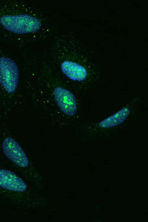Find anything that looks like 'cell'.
<instances>
[{
	"label": "cell",
	"instance_id": "6da1fadb",
	"mask_svg": "<svg viewBox=\"0 0 148 222\" xmlns=\"http://www.w3.org/2000/svg\"><path fill=\"white\" fill-rule=\"evenodd\" d=\"M0 23L7 30L20 34L35 32L41 25L37 18L24 14L3 16L0 18Z\"/></svg>",
	"mask_w": 148,
	"mask_h": 222
},
{
	"label": "cell",
	"instance_id": "7a4b0ae2",
	"mask_svg": "<svg viewBox=\"0 0 148 222\" xmlns=\"http://www.w3.org/2000/svg\"><path fill=\"white\" fill-rule=\"evenodd\" d=\"M19 73L15 62L11 58H0V84L8 92L16 90L18 84Z\"/></svg>",
	"mask_w": 148,
	"mask_h": 222
},
{
	"label": "cell",
	"instance_id": "3957f363",
	"mask_svg": "<svg viewBox=\"0 0 148 222\" xmlns=\"http://www.w3.org/2000/svg\"><path fill=\"white\" fill-rule=\"evenodd\" d=\"M2 147L5 155L15 164L23 168L28 165L29 160L24 151L14 139L10 137L5 138Z\"/></svg>",
	"mask_w": 148,
	"mask_h": 222
},
{
	"label": "cell",
	"instance_id": "277c9868",
	"mask_svg": "<svg viewBox=\"0 0 148 222\" xmlns=\"http://www.w3.org/2000/svg\"><path fill=\"white\" fill-rule=\"evenodd\" d=\"M53 94L56 102L60 110L65 114L74 116L77 112L75 98L69 90L61 87H57Z\"/></svg>",
	"mask_w": 148,
	"mask_h": 222
},
{
	"label": "cell",
	"instance_id": "5b68a950",
	"mask_svg": "<svg viewBox=\"0 0 148 222\" xmlns=\"http://www.w3.org/2000/svg\"><path fill=\"white\" fill-rule=\"evenodd\" d=\"M0 186L17 192H23L27 187L26 184L21 178L14 172L4 169H0Z\"/></svg>",
	"mask_w": 148,
	"mask_h": 222
},
{
	"label": "cell",
	"instance_id": "8992f818",
	"mask_svg": "<svg viewBox=\"0 0 148 222\" xmlns=\"http://www.w3.org/2000/svg\"><path fill=\"white\" fill-rule=\"evenodd\" d=\"M62 72L73 80L82 81L87 75L86 69L82 65L70 61H65L61 64Z\"/></svg>",
	"mask_w": 148,
	"mask_h": 222
},
{
	"label": "cell",
	"instance_id": "52a82bcc",
	"mask_svg": "<svg viewBox=\"0 0 148 222\" xmlns=\"http://www.w3.org/2000/svg\"><path fill=\"white\" fill-rule=\"evenodd\" d=\"M130 113L129 109L124 107L100 122L99 126L102 128H108L117 125L123 122Z\"/></svg>",
	"mask_w": 148,
	"mask_h": 222
}]
</instances>
